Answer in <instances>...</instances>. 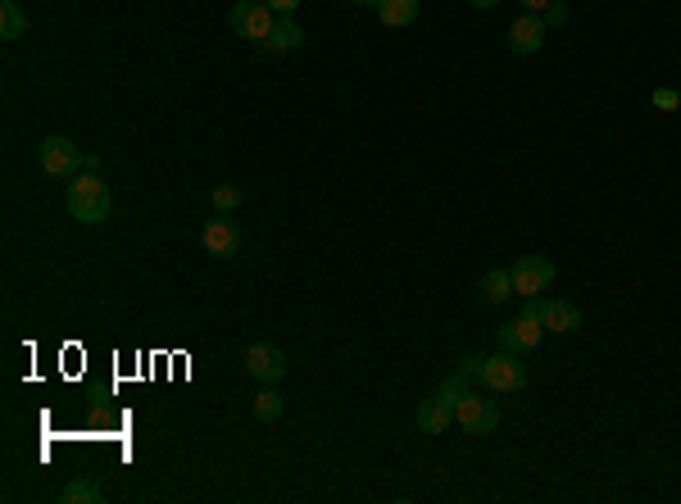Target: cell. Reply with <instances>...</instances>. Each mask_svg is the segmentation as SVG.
Returning <instances> with one entry per match:
<instances>
[{"label":"cell","instance_id":"cell-18","mask_svg":"<svg viewBox=\"0 0 681 504\" xmlns=\"http://www.w3.org/2000/svg\"><path fill=\"white\" fill-rule=\"evenodd\" d=\"M250 409H255V423H277L287 405H282V396H277L273 386H264V391L255 396V405H250Z\"/></svg>","mask_w":681,"mask_h":504},{"label":"cell","instance_id":"cell-13","mask_svg":"<svg viewBox=\"0 0 681 504\" xmlns=\"http://www.w3.org/2000/svg\"><path fill=\"white\" fill-rule=\"evenodd\" d=\"M541 323H545V332H554V336H568V332H577V327H582V309H577V305H568V300H554V296H545Z\"/></svg>","mask_w":681,"mask_h":504},{"label":"cell","instance_id":"cell-12","mask_svg":"<svg viewBox=\"0 0 681 504\" xmlns=\"http://www.w3.org/2000/svg\"><path fill=\"white\" fill-rule=\"evenodd\" d=\"M300 46H305V28H300L291 14H277L273 32H268V41L259 50H264V55H291V50H300Z\"/></svg>","mask_w":681,"mask_h":504},{"label":"cell","instance_id":"cell-24","mask_svg":"<svg viewBox=\"0 0 681 504\" xmlns=\"http://www.w3.org/2000/svg\"><path fill=\"white\" fill-rule=\"evenodd\" d=\"M518 5H523L527 14H545V5H550V0H518Z\"/></svg>","mask_w":681,"mask_h":504},{"label":"cell","instance_id":"cell-14","mask_svg":"<svg viewBox=\"0 0 681 504\" xmlns=\"http://www.w3.org/2000/svg\"><path fill=\"white\" fill-rule=\"evenodd\" d=\"M509 296H518V291H514V273H509V268H491V273L482 277V300H486V305H504Z\"/></svg>","mask_w":681,"mask_h":504},{"label":"cell","instance_id":"cell-9","mask_svg":"<svg viewBox=\"0 0 681 504\" xmlns=\"http://www.w3.org/2000/svg\"><path fill=\"white\" fill-rule=\"evenodd\" d=\"M246 373L255 377L259 386H277L287 377V355L277 346H268V341H255V346L246 350Z\"/></svg>","mask_w":681,"mask_h":504},{"label":"cell","instance_id":"cell-20","mask_svg":"<svg viewBox=\"0 0 681 504\" xmlns=\"http://www.w3.org/2000/svg\"><path fill=\"white\" fill-rule=\"evenodd\" d=\"M482 364H486V355H468L464 364H459V377H464V382H482Z\"/></svg>","mask_w":681,"mask_h":504},{"label":"cell","instance_id":"cell-2","mask_svg":"<svg viewBox=\"0 0 681 504\" xmlns=\"http://www.w3.org/2000/svg\"><path fill=\"white\" fill-rule=\"evenodd\" d=\"M464 391H468V382L459 373L445 377L441 391H436V396H427L423 405H418V432H423V436H441L445 427L454 423V405H459V396H464Z\"/></svg>","mask_w":681,"mask_h":504},{"label":"cell","instance_id":"cell-25","mask_svg":"<svg viewBox=\"0 0 681 504\" xmlns=\"http://www.w3.org/2000/svg\"><path fill=\"white\" fill-rule=\"evenodd\" d=\"M473 10H491V5H500V0H468Z\"/></svg>","mask_w":681,"mask_h":504},{"label":"cell","instance_id":"cell-22","mask_svg":"<svg viewBox=\"0 0 681 504\" xmlns=\"http://www.w3.org/2000/svg\"><path fill=\"white\" fill-rule=\"evenodd\" d=\"M541 19H545V28H563V23H568V10H563L559 0H550V5H545V14H541Z\"/></svg>","mask_w":681,"mask_h":504},{"label":"cell","instance_id":"cell-15","mask_svg":"<svg viewBox=\"0 0 681 504\" xmlns=\"http://www.w3.org/2000/svg\"><path fill=\"white\" fill-rule=\"evenodd\" d=\"M377 19H382L386 28H409V23L418 19V0H382V5H377Z\"/></svg>","mask_w":681,"mask_h":504},{"label":"cell","instance_id":"cell-23","mask_svg":"<svg viewBox=\"0 0 681 504\" xmlns=\"http://www.w3.org/2000/svg\"><path fill=\"white\" fill-rule=\"evenodd\" d=\"M268 10H273V14H296L300 0H268Z\"/></svg>","mask_w":681,"mask_h":504},{"label":"cell","instance_id":"cell-17","mask_svg":"<svg viewBox=\"0 0 681 504\" xmlns=\"http://www.w3.org/2000/svg\"><path fill=\"white\" fill-rule=\"evenodd\" d=\"M100 500H105V491H100L91 477H73L60 491V504H100Z\"/></svg>","mask_w":681,"mask_h":504},{"label":"cell","instance_id":"cell-4","mask_svg":"<svg viewBox=\"0 0 681 504\" xmlns=\"http://www.w3.org/2000/svg\"><path fill=\"white\" fill-rule=\"evenodd\" d=\"M227 19H232V32H237V37H246V41H255V46H264L268 32H273V23H277V14L268 10V0H237Z\"/></svg>","mask_w":681,"mask_h":504},{"label":"cell","instance_id":"cell-8","mask_svg":"<svg viewBox=\"0 0 681 504\" xmlns=\"http://www.w3.org/2000/svg\"><path fill=\"white\" fill-rule=\"evenodd\" d=\"M200 246H205L214 259H237V255H241V228H237V218H232V214L209 218L205 228H200Z\"/></svg>","mask_w":681,"mask_h":504},{"label":"cell","instance_id":"cell-6","mask_svg":"<svg viewBox=\"0 0 681 504\" xmlns=\"http://www.w3.org/2000/svg\"><path fill=\"white\" fill-rule=\"evenodd\" d=\"M454 423L464 427L468 436H491L495 427H500V409H495V400H482V396H473V391H464L459 405H454Z\"/></svg>","mask_w":681,"mask_h":504},{"label":"cell","instance_id":"cell-21","mask_svg":"<svg viewBox=\"0 0 681 504\" xmlns=\"http://www.w3.org/2000/svg\"><path fill=\"white\" fill-rule=\"evenodd\" d=\"M654 109H663V114H672V109H681V96L672 87H659L654 91Z\"/></svg>","mask_w":681,"mask_h":504},{"label":"cell","instance_id":"cell-16","mask_svg":"<svg viewBox=\"0 0 681 504\" xmlns=\"http://www.w3.org/2000/svg\"><path fill=\"white\" fill-rule=\"evenodd\" d=\"M23 32H28V14L19 10V0H0V37L19 41Z\"/></svg>","mask_w":681,"mask_h":504},{"label":"cell","instance_id":"cell-3","mask_svg":"<svg viewBox=\"0 0 681 504\" xmlns=\"http://www.w3.org/2000/svg\"><path fill=\"white\" fill-rule=\"evenodd\" d=\"M482 386H486V391H495V396H514V391H523V386H527L523 355H509V350H500V355H486Z\"/></svg>","mask_w":681,"mask_h":504},{"label":"cell","instance_id":"cell-10","mask_svg":"<svg viewBox=\"0 0 681 504\" xmlns=\"http://www.w3.org/2000/svg\"><path fill=\"white\" fill-rule=\"evenodd\" d=\"M541 336H545V323H541V318H527V314H518L514 323L495 327V341H500V350H509V355L536 350V346H541Z\"/></svg>","mask_w":681,"mask_h":504},{"label":"cell","instance_id":"cell-5","mask_svg":"<svg viewBox=\"0 0 681 504\" xmlns=\"http://www.w3.org/2000/svg\"><path fill=\"white\" fill-rule=\"evenodd\" d=\"M37 159H41V168H46L50 178H64V182L78 178L82 164H87V159H82V150L73 146L69 137H46L37 146Z\"/></svg>","mask_w":681,"mask_h":504},{"label":"cell","instance_id":"cell-19","mask_svg":"<svg viewBox=\"0 0 681 504\" xmlns=\"http://www.w3.org/2000/svg\"><path fill=\"white\" fill-rule=\"evenodd\" d=\"M209 205H214V214H237L241 209V187H232V182L214 187L209 191Z\"/></svg>","mask_w":681,"mask_h":504},{"label":"cell","instance_id":"cell-7","mask_svg":"<svg viewBox=\"0 0 681 504\" xmlns=\"http://www.w3.org/2000/svg\"><path fill=\"white\" fill-rule=\"evenodd\" d=\"M514 291L523 300H532V296H541V291H550V282H554V264L545 255H518L514 259Z\"/></svg>","mask_w":681,"mask_h":504},{"label":"cell","instance_id":"cell-26","mask_svg":"<svg viewBox=\"0 0 681 504\" xmlns=\"http://www.w3.org/2000/svg\"><path fill=\"white\" fill-rule=\"evenodd\" d=\"M355 5H382V0H355Z\"/></svg>","mask_w":681,"mask_h":504},{"label":"cell","instance_id":"cell-1","mask_svg":"<svg viewBox=\"0 0 681 504\" xmlns=\"http://www.w3.org/2000/svg\"><path fill=\"white\" fill-rule=\"evenodd\" d=\"M64 209H69V218L87 223V228L105 223L109 209H114L109 182H100V173H78V178H69V187H64Z\"/></svg>","mask_w":681,"mask_h":504},{"label":"cell","instance_id":"cell-11","mask_svg":"<svg viewBox=\"0 0 681 504\" xmlns=\"http://www.w3.org/2000/svg\"><path fill=\"white\" fill-rule=\"evenodd\" d=\"M541 46H545V19L541 14L514 19V28H509V50H514V55H536Z\"/></svg>","mask_w":681,"mask_h":504}]
</instances>
